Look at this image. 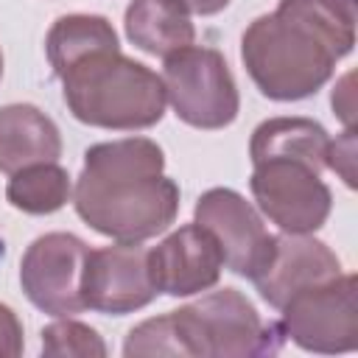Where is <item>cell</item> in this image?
Returning <instances> with one entry per match:
<instances>
[{
	"label": "cell",
	"instance_id": "9c48e42d",
	"mask_svg": "<svg viewBox=\"0 0 358 358\" xmlns=\"http://www.w3.org/2000/svg\"><path fill=\"white\" fill-rule=\"evenodd\" d=\"M193 221L204 227L224 257V268L255 280L271 260L274 235L266 229L260 213L232 187H210L199 196Z\"/></svg>",
	"mask_w": 358,
	"mask_h": 358
},
{
	"label": "cell",
	"instance_id": "8fae6325",
	"mask_svg": "<svg viewBox=\"0 0 358 358\" xmlns=\"http://www.w3.org/2000/svg\"><path fill=\"white\" fill-rule=\"evenodd\" d=\"M148 274L159 294L193 296L210 291L221 280L224 257L215 238L193 224L179 227L154 249H148Z\"/></svg>",
	"mask_w": 358,
	"mask_h": 358
},
{
	"label": "cell",
	"instance_id": "9a60e30c",
	"mask_svg": "<svg viewBox=\"0 0 358 358\" xmlns=\"http://www.w3.org/2000/svg\"><path fill=\"white\" fill-rule=\"evenodd\" d=\"M330 134L319 120L310 117H268L263 120L249 140V159L266 157H291L324 171Z\"/></svg>",
	"mask_w": 358,
	"mask_h": 358
},
{
	"label": "cell",
	"instance_id": "5b68a950",
	"mask_svg": "<svg viewBox=\"0 0 358 358\" xmlns=\"http://www.w3.org/2000/svg\"><path fill=\"white\" fill-rule=\"evenodd\" d=\"M162 62L165 98L182 123L215 131L238 117V84L215 48L187 45L168 53Z\"/></svg>",
	"mask_w": 358,
	"mask_h": 358
},
{
	"label": "cell",
	"instance_id": "44dd1931",
	"mask_svg": "<svg viewBox=\"0 0 358 358\" xmlns=\"http://www.w3.org/2000/svg\"><path fill=\"white\" fill-rule=\"evenodd\" d=\"M352 73L341 76L338 84L333 87V95H330V103H333V112L338 115V120L344 123V129H355V90H352Z\"/></svg>",
	"mask_w": 358,
	"mask_h": 358
},
{
	"label": "cell",
	"instance_id": "7c38bea8",
	"mask_svg": "<svg viewBox=\"0 0 358 358\" xmlns=\"http://www.w3.org/2000/svg\"><path fill=\"white\" fill-rule=\"evenodd\" d=\"M341 271V260L336 252L310 235H274V252L268 266L252 280L263 302H268L274 310L285 305V299L308 285L330 282Z\"/></svg>",
	"mask_w": 358,
	"mask_h": 358
},
{
	"label": "cell",
	"instance_id": "603a6c76",
	"mask_svg": "<svg viewBox=\"0 0 358 358\" xmlns=\"http://www.w3.org/2000/svg\"><path fill=\"white\" fill-rule=\"evenodd\" d=\"M336 3H341L344 8H350V11H355V14H358V0H336Z\"/></svg>",
	"mask_w": 358,
	"mask_h": 358
},
{
	"label": "cell",
	"instance_id": "ac0fdd59",
	"mask_svg": "<svg viewBox=\"0 0 358 358\" xmlns=\"http://www.w3.org/2000/svg\"><path fill=\"white\" fill-rule=\"evenodd\" d=\"M42 355L50 358H103L106 344L95 327L59 316L53 324L42 327Z\"/></svg>",
	"mask_w": 358,
	"mask_h": 358
},
{
	"label": "cell",
	"instance_id": "cb8c5ba5",
	"mask_svg": "<svg viewBox=\"0 0 358 358\" xmlns=\"http://www.w3.org/2000/svg\"><path fill=\"white\" fill-rule=\"evenodd\" d=\"M0 78H3V53H0Z\"/></svg>",
	"mask_w": 358,
	"mask_h": 358
},
{
	"label": "cell",
	"instance_id": "2e32d148",
	"mask_svg": "<svg viewBox=\"0 0 358 358\" xmlns=\"http://www.w3.org/2000/svg\"><path fill=\"white\" fill-rule=\"evenodd\" d=\"M6 199L20 213L50 215L73 199V182L59 162H34L11 173Z\"/></svg>",
	"mask_w": 358,
	"mask_h": 358
},
{
	"label": "cell",
	"instance_id": "52a82bcc",
	"mask_svg": "<svg viewBox=\"0 0 358 358\" xmlns=\"http://www.w3.org/2000/svg\"><path fill=\"white\" fill-rule=\"evenodd\" d=\"M257 210L288 235H310L324 227L333 210V193L322 171L291 157H266L252 162L249 176Z\"/></svg>",
	"mask_w": 358,
	"mask_h": 358
},
{
	"label": "cell",
	"instance_id": "ba28073f",
	"mask_svg": "<svg viewBox=\"0 0 358 358\" xmlns=\"http://www.w3.org/2000/svg\"><path fill=\"white\" fill-rule=\"evenodd\" d=\"M90 246L70 232H48L31 241L20 260V285L34 308L48 316H76L84 308L81 277Z\"/></svg>",
	"mask_w": 358,
	"mask_h": 358
},
{
	"label": "cell",
	"instance_id": "5bb4252c",
	"mask_svg": "<svg viewBox=\"0 0 358 358\" xmlns=\"http://www.w3.org/2000/svg\"><path fill=\"white\" fill-rule=\"evenodd\" d=\"M123 25L134 48L159 59L196 42V25L185 0H131Z\"/></svg>",
	"mask_w": 358,
	"mask_h": 358
},
{
	"label": "cell",
	"instance_id": "7a4b0ae2",
	"mask_svg": "<svg viewBox=\"0 0 358 358\" xmlns=\"http://www.w3.org/2000/svg\"><path fill=\"white\" fill-rule=\"evenodd\" d=\"M78 218L117 243L165 232L179 213V185L165 176V154L148 137L95 143L73 187Z\"/></svg>",
	"mask_w": 358,
	"mask_h": 358
},
{
	"label": "cell",
	"instance_id": "d6986e66",
	"mask_svg": "<svg viewBox=\"0 0 358 358\" xmlns=\"http://www.w3.org/2000/svg\"><path fill=\"white\" fill-rule=\"evenodd\" d=\"M355 157H358V148H355V129H344L341 137L330 140L327 145V157H324V168L336 171L344 185L352 190L355 187Z\"/></svg>",
	"mask_w": 358,
	"mask_h": 358
},
{
	"label": "cell",
	"instance_id": "3957f363",
	"mask_svg": "<svg viewBox=\"0 0 358 358\" xmlns=\"http://www.w3.org/2000/svg\"><path fill=\"white\" fill-rule=\"evenodd\" d=\"M64 103L78 123L112 131L151 129L165 115V84L143 62H134L117 48L92 50L62 73Z\"/></svg>",
	"mask_w": 358,
	"mask_h": 358
},
{
	"label": "cell",
	"instance_id": "e0dca14e",
	"mask_svg": "<svg viewBox=\"0 0 358 358\" xmlns=\"http://www.w3.org/2000/svg\"><path fill=\"white\" fill-rule=\"evenodd\" d=\"M117 34L112 22L101 14H64L59 17L48 36H45V53L53 67V73H62L76 59L101 50V48H117Z\"/></svg>",
	"mask_w": 358,
	"mask_h": 358
},
{
	"label": "cell",
	"instance_id": "6da1fadb",
	"mask_svg": "<svg viewBox=\"0 0 358 358\" xmlns=\"http://www.w3.org/2000/svg\"><path fill=\"white\" fill-rule=\"evenodd\" d=\"M355 17L336 0H280L241 36L249 78L271 101L316 95L333 78L336 64L352 53Z\"/></svg>",
	"mask_w": 358,
	"mask_h": 358
},
{
	"label": "cell",
	"instance_id": "277c9868",
	"mask_svg": "<svg viewBox=\"0 0 358 358\" xmlns=\"http://www.w3.org/2000/svg\"><path fill=\"white\" fill-rule=\"evenodd\" d=\"M182 355L190 358H255L280 352L285 336L277 322H263L238 288H218L171 310Z\"/></svg>",
	"mask_w": 358,
	"mask_h": 358
},
{
	"label": "cell",
	"instance_id": "7402d4cb",
	"mask_svg": "<svg viewBox=\"0 0 358 358\" xmlns=\"http://www.w3.org/2000/svg\"><path fill=\"white\" fill-rule=\"evenodd\" d=\"M185 6L190 8V14H201V17H210V14H218L229 6V0H185Z\"/></svg>",
	"mask_w": 358,
	"mask_h": 358
},
{
	"label": "cell",
	"instance_id": "4fadbf2b",
	"mask_svg": "<svg viewBox=\"0 0 358 358\" xmlns=\"http://www.w3.org/2000/svg\"><path fill=\"white\" fill-rule=\"evenodd\" d=\"M59 126L34 103L0 106V173H14L34 162H59Z\"/></svg>",
	"mask_w": 358,
	"mask_h": 358
},
{
	"label": "cell",
	"instance_id": "8992f818",
	"mask_svg": "<svg viewBox=\"0 0 358 358\" xmlns=\"http://www.w3.org/2000/svg\"><path fill=\"white\" fill-rule=\"evenodd\" d=\"M280 330L305 352L336 355L358 347V280L338 274L330 282L308 285L280 308Z\"/></svg>",
	"mask_w": 358,
	"mask_h": 358
},
{
	"label": "cell",
	"instance_id": "30bf717a",
	"mask_svg": "<svg viewBox=\"0 0 358 358\" xmlns=\"http://www.w3.org/2000/svg\"><path fill=\"white\" fill-rule=\"evenodd\" d=\"M148 249L140 243H117L90 249L84 260L81 296L84 308L106 316H126L143 310L157 299L148 274Z\"/></svg>",
	"mask_w": 358,
	"mask_h": 358
},
{
	"label": "cell",
	"instance_id": "ffe728a7",
	"mask_svg": "<svg viewBox=\"0 0 358 358\" xmlns=\"http://www.w3.org/2000/svg\"><path fill=\"white\" fill-rule=\"evenodd\" d=\"M22 347H25V341H22V322H20V316L8 305L0 302V355L17 358V355H22Z\"/></svg>",
	"mask_w": 358,
	"mask_h": 358
}]
</instances>
